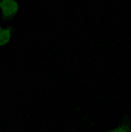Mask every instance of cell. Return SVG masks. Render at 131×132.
I'll return each mask as SVG.
<instances>
[{
  "label": "cell",
  "instance_id": "6da1fadb",
  "mask_svg": "<svg viewBox=\"0 0 131 132\" xmlns=\"http://www.w3.org/2000/svg\"><path fill=\"white\" fill-rule=\"evenodd\" d=\"M21 3L19 0H0V18L3 21H12L19 15Z\"/></svg>",
  "mask_w": 131,
  "mask_h": 132
},
{
  "label": "cell",
  "instance_id": "7a4b0ae2",
  "mask_svg": "<svg viewBox=\"0 0 131 132\" xmlns=\"http://www.w3.org/2000/svg\"><path fill=\"white\" fill-rule=\"evenodd\" d=\"M15 34L14 26L0 23V54L6 53L7 47L12 44L15 38Z\"/></svg>",
  "mask_w": 131,
  "mask_h": 132
},
{
  "label": "cell",
  "instance_id": "3957f363",
  "mask_svg": "<svg viewBox=\"0 0 131 132\" xmlns=\"http://www.w3.org/2000/svg\"><path fill=\"white\" fill-rule=\"evenodd\" d=\"M107 132H131V122L128 118H126L120 125L108 130Z\"/></svg>",
  "mask_w": 131,
  "mask_h": 132
},
{
  "label": "cell",
  "instance_id": "277c9868",
  "mask_svg": "<svg viewBox=\"0 0 131 132\" xmlns=\"http://www.w3.org/2000/svg\"><path fill=\"white\" fill-rule=\"evenodd\" d=\"M9 69H10V71H11V72H13L14 75H15V73H18V72H19V70H20V69H19V67H18V65H17V64H13V63L10 65Z\"/></svg>",
  "mask_w": 131,
  "mask_h": 132
}]
</instances>
